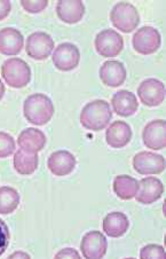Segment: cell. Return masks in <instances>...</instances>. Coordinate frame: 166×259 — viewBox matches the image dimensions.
Segmentation results:
<instances>
[{"instance_id": "1", "label": "cell", "mask_w": 166, "mask_h": 259, "mask_svg": "<svg viewBox=\"0 0 166 259\" xmlns=\"http://www.w3.org/2000/svg\"><path fill=\"white\" fill-rule=\"evenodd\" d=\"M112 118L110 105L106 100H93L86 103L80 113V124L90 131L99 132L106 128Z\"/></svg>"}, {"instance_id": "2", "label": "cell", "mask_w": 166, "mask_h": 259, "mask_svg": "<svg viewBox=\"0 0 166 259\" xmlns=\"http://www.w3.org/2000/svg\"><path fill=\"white\" fill-rule=\"evenodd\" d=\"M23 114L29 123L42 126L49 123L53 117L54 105L46 94H31L25 99Z\"/></svg>"}, {"instance_id": "3", "label": "cell", "mask_w": 166, "mask_h": 259, "mask_svg": "<svg viewBox=\"0 0 166 259\" xmlns=\"http://www.w3.org/2000/svg\"><path fill=\"white\" fill-rule=\"evenodd\" d=\"M2 77L13 89H22L31 80V69L24 60L11 58L2 66Z\"/></svg>"}, {"instance_id": "4", "label": "cell", "mask_w": 166, "mask_h": 259, "mask_svg": "<svg viewBox=\"0 0 166 259\" xmlns=\"http://www.w3.org/2000/svg\"><path fill=\"white\" fill-rule=\"evenodd\" d=\"M110 21L113 27L124 33H130L138 28L140 14L135 6L130 3H118L110 12Z\"/></svg>"}, {"instance_id": "5", "label": "cell", "mask_w": 166, "mask_h": 259, "mask_svg": "<svg viewBox=\"0 0 166 259\" xmlns=\"http://www.w3.org/2000/svg\"><path fill=\"white\" fill-rule=\"evenodd\" d=\"M95 50L103 58H116L124 49V39L115 30L104 29L94 40Z\"/></svg>"}, {"instance_id": "6", "label": "cell", "mask_w": 166, "mask_h": 259, "mask_svg": "<svg viewBox=\"0 0 166 259\" xmlns=\"http://www.w3.org/2000/svg\"><path fill=\"white\" fill-rule=\"evenodd\" d=\"M160 42L161 38L159 31L149 25L140 28L132 38L134 50L142 55L156 53L160 47Z\"/></svg>"}, {"instance_id": "7", "label": "cell", "mask_w": 166, "mask_h": 259, "mask_svg": "<svg viewBox=\"0 0 166 259\" xmlns=\"http://www.w3.org/2000/svg\"><path fill=\"white\" fill-rule=\"evenodd\" d=\"M53 63L61 71H71L76 69L80 61L79 49L72 42H62L54 50Z\"/></svg>"}, {"instance_id": "8", "label": "cell", "mask_w": 166, "mask_h": 259, "mask_svg": "<svg viewBox=\"0 0 166 259\" xmlns=\"http://www.w3.org/2000/svg\"><path fill=\"white\" fill-rule=\"evenodd\" d=\"M54 50V40L49 33L37 31L30 34L25 45V52L30 58L38 61L50 57Z\"/></svg>"}, {"instance_id": "9", "label": "cell", "mask_w": 166, "mask_h": 259, "mask_svg": "<svg viewBox=\"0 0 166 259\" xmlns=\"http://www.w3.org/2000/svg\"><path fill=\"white\" fill-rule=\"evenodd\" d=\"M106 236L99 231L87 232L80 242V251L85 259H102L107 253Z\"/></svg>"}, {"instance_id": "10", "label": "cell", "mask_w": 166, "mask_h": 259, "mask_svg": "<svg viewBox=\"0 0 166 259\" xmlns=\"http://www.w3.org/2000/svg\"><path fill=\"white\" fill-rule=\"evenodd\" d=\"M133 167L139 175H159L165 170V158L152 152H140L133 157Z\"/></svg>"}, {"instance_id": "11", "label": "cell", "mask_w": 166, "mask_h": 259, "mask_svg": "<svg viewBox=\"0 0 166 259\" xmlns=\"http://www.w3.org/2000/svg\"><path fill=\"white\" fill-rule=\"evenodd\" d=\"M138 97L147 107L159 106L165 99V85L156 78H148L139 85Z\"/></svg>"}, {"instance_id": "12", "label": "cell", "mask_w": 166, "mask_h": 259, "mask_svg": "<svg viewBox=\"0 0 166 259\" xmlns=\"http://www.w3.org/2000/svg\"><path fill=\"white\" fill-rule=\"evenodd\" d=\"M143 144L149 149L160 150L166 146V123L164 119H154L142 131Z\"/></svg>"}, {"instance_id": "13", "label": "cell", "mask_w": 166, "mask_h": 259, "mask_svg": "<svg viewBox=\"0 0 166 259\" xmlns=\"http://www.w3.org/2000/svg\"><path fill=\"white\" fill-rule=\"evenodd\" d=\"M164 193L163 183L156 177H147L139 181V191L135 200L141 204H151L158 201Z\"/></svg>"}, {"instance_id": "14", "label": "cell", "mask_w": 166, "mask_h": 259, "mask_svg": "<svg viewBox=\"0 0 166 259\" xmlns=\"http://www.w3.org/2000/svg\"><path fill=\"white\" fill-rule=\"evenodd\" d=\"M76 163V157L68 150H58L51 154L47 161V166L54 176L64 177L75 170Z\"/></svg>"}, {"instance_id": "15", "label": "cell", "mask_w": 166, "mask_h": 259, "mask_svg": "<svg viewBox=\"0 0 166 259\" xmlns=\"http://www.w3.org/2000/svg\"><path fill=\"white\" fill-rule=\"evenodd\" d=\"M46 136L40 130L28 127L20 133L17 144L20 149L28 154H38L46 145Z\"/></svg>"}, {"instance_id": "16", "label": "cell", "mask_w": 166, "mask_h": 259, "mask_svg": "<svg viewBox=\"0 0 166 259\" xmlns=\"http://www.w3.org/2000/svg\"><path fill=\"white\" fill-rule=\"evenodd\" d=\"M99 73L102 83L110 88H118L123 85L126 79V69L124 64L116 60H109L104 62L100 68Z\"/></svg>"}, {"instance_id": "17", "label": "cell", "mask_w": 166, "mask_h": 259, "mask_svg": "<svg viewBox=\"0 0 166 259\" xmlns=\"http://www.w3.org/2000/svg\"><path fill=\"white\" fill-rule=\"evenodd\" d=\"M56 14L64 23L75 24L85 15V5L80 0H60L56 5Z\"/></svg>"}, {"instance_id": "18", "label": "cell", "mask_w": 166, "mask_h": 259, "mask_svg": "<svg viewBox=\"0 0 166 259\" xmlns=\"http://www.w3.org/2000/svg\"><path fill=\"white\" fill-rule=\"evenodd\" d=\"M132 139V128L123 120H116L107 128L106 140L107 144L115 149H120L128 146Z\"/></svg>"}, {"instance_id": "19", "label": "cell", "mask_w": 166, "mask_h": 259, "mask_svg": "<svg viewBox=\"0 0 166 259\" xmlns=\"http://www.w3.org/2000/svg\"><path fill=\"white\" fill-rule=\"evenodd\" d=\"M112 109L118 116L129 117L138 111L139 103L135 94L126 90H120L113 94L111 99Z\"/></svg>"}, {"instance_id": "20", "label": "cell", "mask_w": 166, "mask_h": 259, "mask_svg": "<svg viewBox=\"0 0 166 259\" xmlns=\"http://www.w3.org/2000/svg\"><path fill=\"white\" fill-rule=\"evenodd\" d=\"M24 38L14 28H4L0 30V53L4 55H17L23 49Z\"/></svg>"}, {"instance_id": "21", "label": "cell", "mask_w": 166, "mask_h": 259, "mask_svg": "<svg viewBox=\"0 0 166 259\" xmlns=\"http://www.w3.org/2000/svg\"><path fill=\"white\" fill-rule=\"evenodd\" d=\"M130 227L129 218L123 212L108 213L103 219V232L110 237H120L128 232Z\"/></svg>"}, {"instance_id": "22", "label": "cell", "mask_w": 166, "mask_h": 259, "mask_svg": "<svg viewBox=\"0 0 166 259\" xmlns=\"http://www.w3.org/2000/svg\"><path fill=\"white\" fill-rule=\"evenodd\" d=\"M113 192L120 200L129 201L135 197L139 191V181L128 175L117 176L112 184Z\"/></svg>"}, {"instance_id": "23", "label": "cell", "mask_w": 166, "mask_h": 259, "mask_svg": "<svg viewBox=\"0 0 166 259\" xmlns=\"http://www.w3.org/2000/svg\"><path fill=\"white\" fill-rule=\"evenodd\" d=\"M13 164H14L15 171L19 175H32L37 170L39 164L38 154H28L22 149H19L14 155Z\"/></svg>"}, {"instance_id": "24", "label": "cell", "mask_w": 166, "mask_h": 259, "mask_svg": "<svg viewBox=\"0 0 166 259\" xmlns=\"http://www.w3.org/2000/svg\"><path fill=\"white\" fill-rule=\"evenodd\" d=\"M20 204V195L15 188L10 186L0 187V214H10Z\"/></svg>"}, {"instance_id": "25", "label": "cell", "mask_w": 166, "mask_h": 259, "mask_svg": "<svg viewBox=\"0 0 166 259\" xmlns=\"http://www.w3.org/2000/svg\"><path fill=\"white\" fill-rule=\"evenodd\" d=\"M140 259H166V253L159 244H147L140 250Z\"/></svg>"}, {"instance_id": "26", "label": "cell", "mask_w": 166, "mask_h": 259, "mask_svg": "<svg viewBox=\"0 0 166 259\" xmlns=\"http://www.w3.org/2000/svg\"><path fill=\"white\" fill-rule=\"evenodd\" d=\"M15 152V140L10 133L0 131V158H6Z\"/></svg>"}, {"instance_id": "27", "label": "cell", "mask_w": 166, "mask_h": 259, "mask_svg": "<svg viewBox=\"0 0 166 259\" xmlns=\"http://www.w3.org/2000/svg\"><path fill=\"white\" fill-rule=\"evenodd\" d=\"M21 5L28 13L36 14V13H40L45 10V8L49 6V2H47V0H36V2H31V0H22Z\"/></svg>"}, {"instance_id": "28", "label": "cell", "mask_w": 166, "mask_h": 259, "mask_svg": "<svg viewBox=\"0 0 166 259\" xmlns=\"http://www.w3.org/2000/svg\"><path fill=\"white\" fill-rule=\"evenodd\" d=\"M11 242V233L10 228L6 225V223L0 218V256H3L6 252V250Z\"/></svg>"}, {"instance_id": "29", "label": "cell", "mask_w": 166, "mask_h": 259, "mask_svg": "<svg viewBox=\"0 0 166 259\" xmlns=\"http://www.w3.org/2000/svg\"><path fill=\"white\" fill-rule=\"evenodd\" d=\"M54 259H81V257L76 249L64 248L55 254Z\"/></svg>"}, {"instance_id": "30", "label": "cell", "mask_w": 166, "mask_h": 259, "mask_svg": "<svg viewBox=\"0 0 166 259\" xmlns=\"http://www.w3.org/2000/svg\"><path fill=\"white\" fill-rule=\"evenodd\" d=\"M12 10V4L8 0H0V21L5 20L10 15Z\"/></svg>"}, {"instance_id": "31", "label": "cell", "mask_w": 166, "mask_h": 259, "mask_svg": "<svg viewBox=\"0 0 166 259\" xmlns=\"http://www.w3.org/2000/svg\"><path fill=\"white\" fill-rule=\"evenodd\" d=\"M7 259H31V257H30L29 253L24 251H15L13 252Z\"/></svg>"}, {"instance_id": "32", "label": "cell", "mask_w": 166, "mask_h": 259, "mask_svg": "<svg viewBox=\"0 0 166 259\" xmlns=\"http://www.w3.org/2000/svg\"><path fill=\"white\" fill-rule=\"evenodd\" d=\"M4 94H5V85H4L2 79H0V100L4 98Z\"/></svg>"}, {"instance_id": "33", "label": "cell", "mask_w": 166, "mask_h": 259, "mask_svg": "<svg viewBox=\"0 0 166 259\" xmlns=\"http://www.w3.org/2000/svg\"><path fill=\"white\" fill-rule=\"evenodd\" d=\"M124 259H135V258H133V257H131V258H124Z\"/></svg>"}]
</instances>
